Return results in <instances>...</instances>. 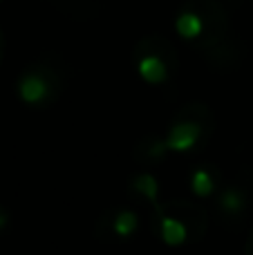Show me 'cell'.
I'll return each mask as SVG.
<instances>
[]
</instances>
